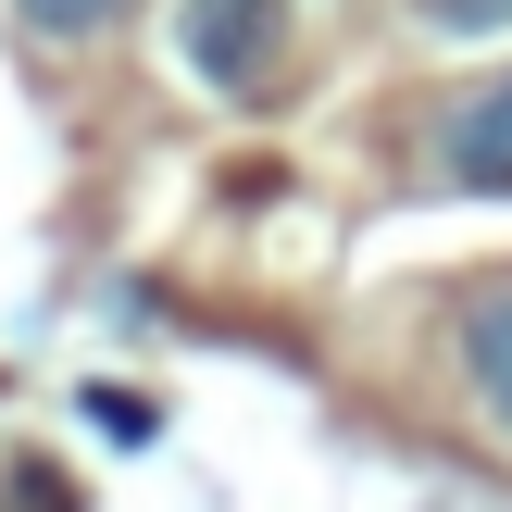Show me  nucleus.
<instances>
[{
    "mask_svg": "<svg viewBox=\"0 0 512 512\" xmlns=\"http://www.w3.org/2000/svg\"><path fill=\"white\" fill-rule=\"evenodd\" d=\"M88 425L125 438V450H150V400H125V388H88Z\"/></svg>",
    "mask_w": 512,
    "mask_h": 512,
    "instance_id": "423d86ee",
    "label": "nucleus"
},
{
    "mask_svg": "<svg viewBox=\"0 0 512 512\" xmlns=\"http://www.w3.org/2000/svg\"><path fill=\"white\" fill-rule=\"evenodd\" d=\"M425 38H512V0H413Z\"/></svg>",
    "mask_w": 512,
    "mask_h": 512,
    "instance_id": "39448f33",
    "label": "nucleus"
},
{
    "mask_svg": "<svg viewBox=\"0 0 512 512\" xmlns=\"http://www.w3.org/2000/svg\"><path fill=\"white\" fill-rule=\"evenodd\" d=\"M125 13H138V0H13V25L50 38V50H88L100 25H125Z\"/></svg>",
    "mask_w": 512,
    "mask_h": 512,
    "instance_id": "20e7f679",
    "label": "nucleus"
},
{
    "mask_svg": "<svg viewBox=\"0 0 512 512\" xmlns=\"http://www.w3.org/2000/svg\"><path fill=\"white\" fill-rule=\"evenodd\" d=\"M175 75L213 100H263L288 75V0H175Z\"/></svg>",
    "mask_w": 512,
    "mask_h": 512,
    "instance_id": "f257e3e1",
    "label": "nucleus"
},
{
    "mask_svg": "<svg viewBox=\"0 0 512 512\" xmlns=\"http://www.w3.org/2000/svg\"><path fill=\"white\" fill-rule=\"evenodd\" d=\"M450 363H463V400L488 413V438L512 450V263L488 288H463V313H450Z\"/></svg>",
    "mask_w": 512,
    "mask_h": 512,
    "instance_id": "f03ea898",
    "label": "nucleus"
},
{
    "mask_svg": "<svg viewBox=\"0 0 512 512\" xmlns=\"http://www.w3.org/2000/svg\"><path fill=\"white\" fill-rule=\"evenodd\" d=\"M425 163H438V188H512V75H488V88H463L438 113V138H425Z\"/></svg>",
    "mask_w": 512,
    "mask_h": 512,
    "instance_id": "7ed1b4c3",
    "label": "nucleus"
}]
</instances>
